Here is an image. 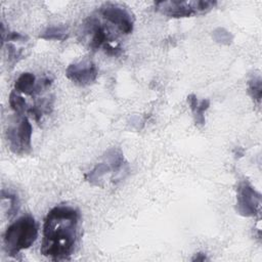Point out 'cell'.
Here are the masks:
<instances>
[{"instance_id":"obj_1","label":"cell","mask_w":262,"mask_h":262,"mask_svg":"<svg viewBox=\"0 0 262 262\" xmlns=\"http://www.w3.org/2000/svg\"><path fill=\"white\" fill-rule=\"evenodd\" d=\"M80 212L69 205H57L49 210L43 223L40 253L53 261L69 260L79 239Z\"/></svg>"},{"instance_id":"obj_2","label":"cell","mask_w":262,"mask_h":262,"mask_svg":"<svg viewBox=\"0 0 262 262\" xmlns=\"http://www.w3.org/2000/svg\"><path fill=\"white\" fill-rule=\"evenodd\" d=\"M118 32L113 26L103 20L97 12L89 15L82 24L80 40L91 50L102 49L107 55L119 56L122 47L118 40Z\"/></svg>"},{"instance_id":"obj_3","label":"cell","mask_w":262,"mask_h":262,"mask_svg":"<svg viewBox=\"0 0 262 262\" xmlns=\"http://www.w3.org/2000/svg\"><path fill=\"white\" fill-rule=\"evenodd\" d=\"M38 237V226L34 217L26 214L17 218L6 228L3 246L6 254L16 257L21 251L29 249Z\"/></svg>"},{"instance_id":"obj_4","label":"cell","mask_w":262,"mask_h":262,"mask_svg":"<svg viewBox=\"0 0 262 262\" xmlns=\"http://www.w3.org/2000/svg\"><path fill=\"white\" fill-rule=\"evenodd\" d=\"M128 171L122 150L111 147L104 152L101 161L85 174V179L92 185L102 186L108 176H112L114 180H119L124 178V174Z\"/></svg>"},{"instance_id":"obj_5","label":"cell","mask_w":262,"mask_h":262,"mask_svg":"<svg viewBox=\"0 0 262 262\" xmlns=\"http://www.w3.org/2000/svg\"><path fill=\"white\" fill-rule=\"evenodd\" d=\"M216 5L217 2L212 0L158 1L155 3V10L168 17L181 18L206 14Z\"/></svg>"},{"instance_id":"obj_6","label":"cell","mask_w":262,"mask_h":262,"mask_svg":"<svg viewBox=\"0 0 262 262\" xmlns=\"http://www.w3.org/2000/svg\"><path fill=\"white\" fill-rule=\"evenodd\" d=\"M18 116V115H17ZM33 127L28 116H18L6 129L9 149L17 156H26L32 150Z\"/></svg>"},{"instance_id":"obj_7","label":"cell","mask_w":262,"mask_h":262,"mask_svg":"<svg viewBox=\"0 0 262 262\" xmlns=\"http://www.w3.org/2000/svg\"><path fill=\"white\" fill-rule=\"evenodd\" d=\"M96 12L120 34L129 35L132 33L134 28V16L124 5L114 2H105Z\"/></svg>"},{"instance_id":"obj_8","label":"cell","mask_w":262,"mask_h":262,"mask_svg":"<svg viewBox=\"0 0 262 262\" xmlns=\"http://www.w3.org/2000/svg\"><path fill=\"white\" fill-rule=\"evenodd\" d=\"M261 210V194L247 179H243L236 186L235 211L244 217H255Z\"/></svg>"},{"instance_id":"obj_9","label":"cell","mask_w":262,"mask_h":262,"mask_svg":"<svg viewBox=\"0 0 262 262\" xmlns=\"http://www.w3.org/2000/svg\"><path fill=\"white\" fill-rule=\"evenodd\" d=\"M53 80L49 76L36 77L35 74L30 72H25L20 74L14 82L13 90L20 94H25L27 96L35 97V100L43 97L42 93L50 89Z\"/></svg>"},{"instance_id":"obj_10","label":"cell","mask_w":262,"mask_h":262,"mask_svg":"<svg viewBox=\"0 0 262 262\" xmlns=\"http://www.w3.org/2000/svg\"><path fill=\"white\" fill-rule=\"evenodd\" d=\"M97 76V67L89 58L73 62L66 69V77L74 84L82 87L93 84L96 81Z\"/></svg>"},{"instance_id":"obj_11","label":"cell","mask_w":262,"mask_h":262,"mask_svg":"<svg viewBox=\"0 0 262 262\" xmlns=\"http://www.w3.org/2000/svg\"><path fill=\"white\" fill-rule=\"evenodd\" d=\"M187 103L192 113L193 121L198 126H204L206 123L205 112L210 106V100L208 98L199 99L195 94H189L187 96Z\"/></svg>"},{"instance_id":"obj_12","label":"cell","mask_w":262,"mask_h":262,"mask_svg":"<svg viewBox=\"0 0 262 262\" xmlns=\"http://www.w3.org/2000/svg\"><path fill=\"white\" fill-rule=\"evenodd\" d=\"M69 29L63 25L51 26L46 28L41 34L40 38L44 40H57V41H64L69 38Z\"/></svg>"},{"instance_id":"obj_13","label":"cell","mask_w":262,"mask_h":262,"mask_svg":"<svg viewBox=\"0 0 262 262\" xmlns=\"http://www.w3.org/2000/svg\"><path fill=\"white\" fill-rule=\"evenodd\" d=\"M8 102H9L11 110L15 113V115H18V116L28 115L29 103L27 102V100L24 98V96L20 93L16 92L15 90H12L9 93Z\"/></svg>"},{"instance_id":"obj_14","label":"cell","mask_w":262,"mask_h":262,"mask_svg":"<svg viewBox=\"0 0 262 262\" xmlns=\"http://www.w3.org/2000/svg\"><path fill=\"white\" fill-rule=\"evenodd\" d=\"M1 199L6 200L8 202V209L6 211V214L7 218L11 219L17 214L19 210V199L16 193L5 189L1 190Z\"/></svg>"},{"instance_id":"obj_15","label":"cell","mask_w":262,"mask_h":262,"mask_svg":"<svg viewBox=\"0 0 262 262\" xmlns=\"http://www.w3.org/2000/svg\"><path fill=\"white\" fill-rule=\"evenodd\" d=\"M261 77L259 75L253 76L248 81V93L252 97V99L256 103L261 102V96H262V84H261Z\"/></svg>"},{"instance_id":"obj_16","label":"cell","mask_w":262,"mask_h":262,"mask_svg":"<svg viewBox=\"0 0 262 262\" xmlns=\"http://www.w3.org/2000/svg\"><path fill=\"white\" fill-rule=\"evenodd\" d=\"M212 38L215 42L222 45H229L233 40V35L224 28H216L212 32Z\"/></svg>"},{"instance_id":"obj_17","label":"cell","mask_w":262,"mask_h":262,"mask_svg":"<svg viewBox=\"0 0 262 262\" xmlns=\"http://www.w3.org/2000/svg\"><path fill=\"white\" fill-rule=\"evenodd\" d=\"M205 260H208V258L204 253H196L194 257L191 259V261H205Z\"/></svg>"}]
</instances>
